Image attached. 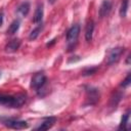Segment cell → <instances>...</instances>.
Returning a JSON list of instances; mask_svg holds the SVG:
<instances>
[{"label":"cell","instance_id":"6da1fadb","mask_svg":"<svg viewBox=\"0 0 131 131\" xmlns=\"http://www.w3.org/2000/svg\"><path fill=\"white\" fill-rule=\"evenodd\" d=\"M26 101V94H18L16 96L0 94V104L9 107H19Z\"/></svg>","mask_w":131,"mask_h":131},{"label":"cell","instance_id":"7a4b0ae2","mask_svg":"<svg viewBox=\"0 0 131 131\" xmlns=\"http://www.w3.org/2000/svg\"><path fill=\"white\" fill-rule=\"evenodd\" d=\"M99 99V91L94 87L86 88V101L85 105H93Z\"/></svg>","mask_w":131,"mask_h":131},{"label":"cell","instance_id":"3957f363","mask_svg":"<svg viewBox=\"0 0 131 131\" xmlns=\"http://www.w3.org/2000/svg\"><path fill=\"white\" fill-rule=\"evenodd\" d=\"M46 81H47V79H46V76L44 73H37L33 76V78L31 80V87L34 88L36 91H38L43 86H45Z\"/></svg>","mask_w":131,"mask_h":131},{"label":"cell","instance_id":"277c9868","mask_svg":"<svg viewBox=\"0 0 131 131\" xmlns=\"http://www.w3.org/2000/svg\"><path fill=\"white\" fill-rule=\"evenodd\" d=\"M2 123L11 129H25L28 128V123L26 121H21V120H16V119H1Z\"/></svg>","mask_w":131,"mask_h":131},{"label":"cell","instance_id":"5b68a950","mask_svg":"<svg viewBox=\"0 0 131 131\" xmlns=\"http://www.w3.org/2000/svg\"><path fill=\"white\" fill-rule=\"evenodd\" d=\"M125 48L124 47H116L110 50L108 54H107V63L108 64H114L115 62H117L121 55L124 53Z\"/></svg>","mask_w":131,"mask_h":131},{"label":"cell","instance_id":"8992f818","mask_svg":"<svg viewBox=\"0 0 131 131\" xmlns=\"http://www.w3.org/2000/svg\"><path fill=\"white\" fill-rule=\"evenodd\" d=\"M79 34H80V26L78 24L72 26L69 29L68 33H67V41H68V43L70 45L76 43L77 42V39L79 37Z\"/></svg>","mask_w":131,"mask_h":131},{"label":"cell","instance_id":"52a82bcc","mask_svg":"<svg viewBox=\"0 0 131 131\" xmlns=\"http://www.w3.org/2000/svg\"><path fill=\"white\" fill-rule=\"evenodd\" d=\"M55 122H56L55 117H48V118L44 119V121L36 128V130H48L54 125Z\"/></svg>","mask_w":131,"mask_h":131},{"label":"cell","instance_id":"ba28073f","mask_svg":"<svg viewBox=\"0 0 131 131\" xmlns=\"http://www.w3.org/2000/svg\"><path fill=\"white\" fill-rule=\"evenodd\" d=\"M112 9V2L110 0H103L100 7H99V10H98V13H99V16L100 17H104L106 16L110 11Z\"/></svg>","mask_w":131,"mask_h":131},{"label":"cell","instance_id":"9c48e42d","mask_svg":"<svg viewBox=\"0 0 131 131\" xmlns=\"http://www.w3.org/2000/svg\"><path fill=\"white\" fill-rule=\"evenodd\" d=\"M93 31H94V21L90 20V21L87 23L86 29H85V39H86L87 42H90L92 40Z\"/></svg>","mask_w":131,"mask_h":131},{"label":"cell","instance_id":"30bf717a","mask_svg":"<svg viewBox=\"0 0 131 131\" xmlns=\"http://www.w3.org/2000/svg\"><path fill=\"white\" fill-rule=\"evenodd\" d=\"M19 46H20V40L19 39H13L7 43V45L5 46V50L7 52H14L19 48Z\"/></svg>","mask_w":131,"mask_h":131},{"label":"cell","instance_id":"8fae6325","mask_svg":"<svg viewBox=\"0 0 131 131\" xmlns=\"http://www.w3.org/2000/svg\"><path fill=\"white\" fill-rule=\"evenodd\" d=\"M42 18H43V5L39 4L37 6L36 10H35L33 21H34V24H41L42 23Z\"/></svg>","mask_w":131,"mask_h":131},{"label":"cell","instance_id":"7c38bea8","mask_svg":"<svg viewBox=\"0 0 131 131\" xmlns=\"http://www.w3.org/2000/svg\"><path fill=\"white\" fill-rule=\"evenodd\" d=\"M30 11V3L29 2H24L17 7V14L20 15V17L26 16Z\"/></svg>","mask_w":131,"mask_h":131},{"label":"cell","instance_id":"4fadbf2b","mask_svg":"<svg viewBox=\"0 0 131 131\" xmlns=\"http://www.w3.org/2000/svg\"><path fill=\"white\" fill-rule=\"evenodd\" d=\"M19 20L18 19H15V20H13L11 24H10V26L8 27V29H7V34H9V35H13V34H15L17 31H18V29H19Z\"/></svg>","mask_w":131,"mask_h":131},{"label":"cell","instance_id":"5bb4252c","mask_svg":"<svg viewBox=\"0 0 131 131\" xmlns=\"http://www.w3.org/2000/svg\"><path fill=\"white\" fill-rule=\"evenodd\" d=\"M121 98H122V93H121V92H116V93L112 96V98H111V102H110L111 106L116 107V106L118 105V103L120 102Z\"/></svg>","mask_w":131,"mask_h":131},{"label":"cell","instance_id":"9a60e30c","mask_svg":"<svg viewBox=\"0 0 131 131\" xmlns=\"http://www.w3.org/2000/svg\"><path fill=\"white\" fill-rule=\"evenodd\" d=\"M129 117H130V111L128 110L126 112L125 115H123V118H122V122H121V125H120V129H123V130H127L128 127V122H129Z\"/></svg>","mask_w":131,"mask_h":131},{"label":"cell","instance_id":"2e32d148","mask_svg":"<svg viewBox=\"0 0 131 131\" xmlns=\"http://www.w3.org/2000/svg\"><path fill=\"white\" fill-rule=\"evenodd\" d=\"M128 4H129V0H122L121 3V7H120V16L121 17H125L128 11Z\"/></svg>","mask_w":131,"mask_h":131},{"label":"cell","instance_id":"e0dca14e","mask_svg":"<svg viewBox=\"0 0 131 131\" xmlns=\"http://www.w3.org/2000/svg\"><path fill=\"white\" fill-rule=\"evenodd\" d=\"M41 30H42V26L39 25L37 28H35V29L31 32V34H30V36H29V39H30V40H35V39L39 36V34L41 33Z\"/></svg>","mask_w":131,"mask_h":131},{"label":"cell","instance_id":"ac0fdd59","mask_svg":"<svg viewBox=\"0 0 131 131\" xmlns=\"http://www.w3.org/2000/svg\"><path fill=\"white\" fill-rule=\"evenodd\" d=\"M130 82H131V74H128V76H127V77L125 78V80L122 82L121 86L124 87V88H126V87H128V86L130 85Z\"/></svg>","mask_w":131,"mask_h":131},{"label":"cell","instance_id":"d6986e66","mask_svg":"<svg viewBox=\"0 0 131 131\" xmlns=\"http://www.w3.org/2000/svg\"><path fill=\"white\" fill-rule=\"evenodd\" d=\"M96 68H91V69H86L84 72H83V75L84 76H89V75H93L95 72H96Z\"/></svg>","mask_w":131,"mask_h":131},{"label":"cell","instance_id":"ffe728a7","mask_svg":"<svg viewBox=\"0 0 131 131\" xmlns=\"http://www.w3.org/2000/svg\"><path fill=\"white\" fill-rule=\"evenodd\" d=\"M2 24H3V12L0 11V27L2 26Z\"/></svg>","mask_w":131,"mask_h":131},{"label":"cell","instance_id":"44dd1931","mask_svg":"<svg viewBox=\"0 0 131 131\" xmlns=\"http://www.w3.org/2000/svg\"><path fill=\"white\" fill-rule=\"evenodd\" d=\"M55 40H56V39H53V40H51V42H50V43H48V44H47V46H48V47H49V46H51V45H52V44L55 42Z\"/></svg>","mask_w":131,"mask_h":131},{"label":"cell","instance_id":"7402d4cb","mask_svg":"<svg viewBox=\"0 0 131 131\" xmlns=\"http://www.w3.org/2000/svg\"><path fill=\"white\" fill-rule=\"evenodd\" d=\"M56 1H57V0H48V2H49L50 4H54Z\"/></svg>","mask_w":131,"mask_h":131},{"label":"cell","instance_id":"603a6c76","mask_svg":"<svg viewBox=\"0 0 131 131\" xmlns=\"http://www.w3.org/2000/svg\"><path fill=\"white\" fill-rule=\"evenodd\" d=\"M129 60H130V55H128V57H127V60H126V62L129 64Z\"/></svg>","mask_w":131,"mask_h":131}]
</instances>
